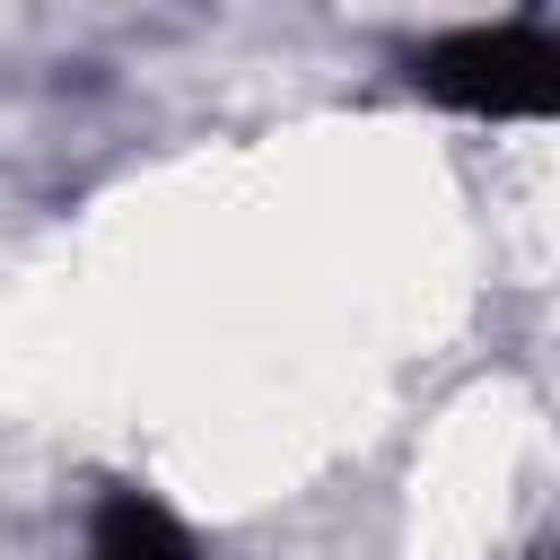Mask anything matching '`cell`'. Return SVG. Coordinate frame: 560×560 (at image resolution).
<instances>
[{
  "instance_id": "1",
  "label": "cell",
  "mask_w": 560,
  "mask_h": 560,
  "mask_svg": "<svg viewBox=\"0 0 560 560\" xmlns=\"http://www.w3.org/2000/svg\"><path fill=\"white\" fill-rule=\"evenodd\" d=\"M411 88L455 105V114H490V122H525L551 114L560 88V44L534 18H499V26H455L438 44L411 52Z\"/></svg>"
},
{
  "instance_id": "2",
  "label": "cell",
  "mask_w": 560,
  "mask_h": 560,
  "mask_svg": "<svg viewBox=\"0 0 560 560\" xmlns=\"http://www.w3.org/2000/svg\"><path fill=\"white\" fill-rule=\"evenodd\" d=\"M88 560H201V551H192V534H184V525H175L158 499H140V490H114V499L96 508Z\"/></svg>"
}]
</instances>
